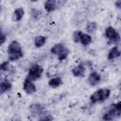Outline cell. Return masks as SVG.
Listing matches in <instances>:
<instances>
[{"label": "cell", "mask_w": 121, "mask_h": 121, "mask_svg": "<svg viewBox=\"0 0 121 121\" xmlns=\"http://www.w3.org/2000/svg\"><path fill=\"white\" fill-rule=\"evenodd\" d=\"M23 57H24V51L18 52V53H13V54H9L8 55V60L11 62V61H16V60L22 59Z\"/></svg>", "instance_id": "cell-19"}, {"label": "cell", "mask_w": 121, "mask_h": 121, "mask_svg": "<svg viewBox=\"0 0 121 121\" xmlns=\"http://www.w3.org/2000/svg\"><path fill=\"white\" fill-rule=\"evenodd\" d=\"M38 119L39 120H52L53 116H51L49 113H43L42 115L38 116Z\"/></svg>", "instance_id": "cell-24"}, {"label": "cell", "mask_w": 121, "mask_h": 121, "mask_svg": "<svg viewBox=\"0 0 121 121\" xmlns=\"http://www.w3.org/2000/svg\"><path fill=\"white\" fill-rule=\"evenodd\" d=\"M61 84H62V78L60 77H54V78H50L48 81V86L52 89H56V88L60 87Z\"/></svg>", "instance_id": "cell-15"}, {"label": "cell", "mask_w": 121, "mask_h": 121, "mask_svg": "<svg viewBox=\"0 0 121 121\" xmlns=\"http://www.w3.org/2000/svg\"><path fill=\"white\" fill-rule=\"evenodd\" d=\"M0 66H1L2 71H9V67H10V61L8 60L0 63Z\"/></svg>", "instance_id": "cell-23"}, {"label": "cell", "mask_w": 121, "mask_h": 121, "mask_svg": "<svg viewBox=\"0 0 121 121\" xmlns=\"http://www.w3.org/2000/svg\"><path fill=\"white\" fill-rule=\"evenodd\" d=\"M46 40H47V38L45 36H43V35H38V36H36L34 38V45H35V47H37V48L43 47L45 44Z\"/></svg>", "instance_id": "cell-16"}, {"label": "cell", "mask_w": 121, "mask_h": 121, "mask_svg": "<svg viewBox=\"0 0 121 121\" xmlns=\"http://www.w3.org/2000/svg\"><path fill=\"white\" fill-rule=\"evenodd\" d=\"M83 31L81 30H76L73 32V35H72V39H73V42L76 43H79V38H80V35Z\"/></svg>", "instance_id": "cell-21"}, {"label": "cell", "mask_w": 121, "mask_h": 121, "mask_svg": "<svg viewBox=\"0 0 121 121\" xmlns=\"http://www.w3.org/2000/svg\"><path fill=\"white\" fill-rule=\"evenodd\" d=\"M30 1H31V2H33V3H34V2H38V1H39V0H30Z\"/></svg>", "instance_id": "cell-28"}, {"label": "cell", "mask_w": 121, "mask_h": 121, "mask_svg": "<svg viewBox=\"0 0 121 121\" xmlns=\"http://www.w3.org/2000/svg\"><path fill=\"white\" fill-rule=\"evenodd\" d=\"M0 13H1V1H0Z\"/></svg>", "instance_id": "cell-29"}, {"label": "cell", "mask_w": 121, "mask_h": 121, "mask_svg": "<svg viewBox=\"0 0 121 121\" xmlns=\"http://www.w3.org/2000/svg\"><path fill=\"white\" fill-rule=\"evenodd\" d=\"M120 50H119V47L118 45H113L108 52V55H107V59L109 60H113L117 58H119L120 56Z\"/></svg>", "instance_id": "cell-10"}, {"label": "cell", "mask_w": 121, "mask_h": 121, "mask_svg": "<svg viewBox=\"0 0 121 121\" xmlns=\"http://www.w3.org/2000/svg\"><path fill=\"white\" fill-rule=\"evenodd\" d=\"M110 95H111V90L109 88H100L95 92H94L90 95L89 99L92 104H96L106 101L110 97Z\"/></svg>", "instance_id": "cell-1"}, {"label": "cell", "mask_w": 121, "mask_h": 121, "mask_svg": "<svg viewBox=\"0 0 121 121\" xmlns=\"http://www.w3.org/2000/svg\"><path fill=\"white\" fill-rule=\"evenodd\" d=\"M23 90L27 95H33L37 91V88H36V85H35L34 81L26 78L24 82H23Z\"/></svg>", "instance_id": "cell-5"}, {"label": "cell", "mask_w": 121, "mask_h": 121, "mask_svg": "<svg viewBox=\"0 0 121 121\" xmlns=\"http://www.w3.org/2000/svg\"><path fill=\"white\" fill-rule=\"evenodd\" d=\"M6 41H7V34L0 30V46L2 44H4L6 43Z\"/></svg>", "instance_id": "cell-25"}, {"label": "cell", "mask_w": 121, "mask_h": 121, "mask_svg": "<svg viewBox=\"0 0 121 121\" xmlns=\"http://www.w3.org/2000/svg\"><path fill=\"white\" fill-rule=\"evenodd\" d=\"M97 29V23L95 21H91L88 22L86 26H85V31L88 34H92L94 32H95V30Z\"/></svg>", "instance_id": "cell-17"}, {"label": "cell", "mask_w": 121, "mask_h": 121, "mask_svg": "<svg viewBox=\"0 0 121 121\" xmlns=\"http://www.w3.org/2000/svg\"><path fill=\"white\" fill-rule=\"evenodd\" d=\"M65 47V45L62 43H55L51 48H50V53L52 55H58L63 48Z\"/></svg>", "instance_id": "cell-18"}, {"label": "cell", "mask_w": 121, "mask_h": 121, "mask_svg": "<svg viewBox=\"0 0 121 121\" xmlns=\"http://www.w3.org/2000/svg\"><path fill=\"white\" fill-rule=\"evenodd\" d=\"M25 15V9L24 8H17L16 9H14L13 13H12V20L14 22H20Z\"/></svg>", "instance_id": "cell-11"}, {"label": "cell", "mask_w": 121, "mask_h": 121, "mask_svg": "<svg viewBox=\"0 0 121 121\" xmlns=\"http://www.w3.org/2000/svg\"><path fill=\"white\" fill-rule=\"evenodd\" d=\"M106 112L110 113V114L113 117V119L120 117V116H121V102H117V103L111 104Z\"/></svg>", "instance_id": "cell-4"}, {"label": "cell", "mask_w": 121, "mask_h": 121, "mask_svg": "<svg viewBox=\"0 0 121 121\" xmlns=\"http://www.w3.org/2000/svg\"><path fill=\"white\" fill-rule=\"evenodd\" d=\"M102 119H103V120H106V121H110V120H112V119H113V117H112L110 113L105 112V113L102 115Z\"/></svg>", "instance_id": "cell-26"}, {"label": "cell", "mask_w": 121, "mask_h": 121, "mask_svg": "<svg viewBox=\"0 0 121 121\" xmlns=\"http://www.w3.org/2000/svg\"><path fill=\"white\" fill-rule=\"evenodd\" d=\"M92 41H93V39H92L91 34H88L86 32L81 33L80 38H79V43H81L83 46H88L92 43Z\"/></svg>", "instance_id": "cell-14"}, {"label": "cell", "mask_w": 121, "mask_h": 121, "mask_svg": "<svg viewBox=\"0 0 121 121\" xmlns=\"http://www.w3.org/2000/svg\"><path fill=\"white\" fill-rule=\"evenodd\" d=\"M29 112L33 115L40 116L43 113H45V107L41 103H33L29 105Z\"/></svg>", "instance_id": "cell-6"}, {"label": "cell", "mask_w": 121, "mask_h": 121, "mask_svg": "<svg viewBox=\"0 0 121 121\" xmlns=\"http://www.w3.org/2000/svg\"><path fill=\"white\" fill-rule=\"evenodd\" d=\"M101 81V76L99 73L95 72V71H93L89 74L88 78H87V82L90 86L94 87V86H96L98 83H100Z\"/></svg>", "instance_id": "cell-7"}, {"label": "cell", "mask_w": 121, "mask_h": 121, "mask_svg": "<svg viewBox=\"0 0 121 121\" xmlns=\"http://www.w3.org/2000/svg\"><path fill=\"white\" fill-rule=\"evenodd\" d=\"M86 72V66L83 62L78 63L72 69V74L76 78H83Z\"/></svg>", "instance_id": "cell-8"}, {"label": "cell", "mask_w": 121, "mask_h": 121, "mask_svg": "<svg viewBox=\"0 0 121 121\" xmlns=\"http://www.w3.org/2000/svg\"><path fill=\"white\" fill-rule=\"evenodd\" d=\"M11 88H12V84L9 80H7V79L1 80L0 81V95L10 91Z\"/></svg>", "instance_id": "cell-12"}, {"label": "cell", "mask_w": 121, "mask_h": 121, "mask_svg": "<svg viewBox=\"0 0 121 121\" xmlns=\"http://www.w3.org/2000/svg\"><path fill=\"white\" fill-rule=\"evenodd\" d=\"M23 51V48H22V45L21 43L16 41V40H13L8 46V55L9 54H13V53H18V52H22Z\"/></svg>", "instance_id": "cell-9"}, {"label": "cell", "mask_w": 121, "mask_h": 121, "mask_svg": "<svg viewBox=\"0 0 121 121\" xmlns=\"http://www.w3.org/2000/svg\"><path fill=\"white\" fill-rule=\"evenodd\" d=\"M43 73V68L42 65L38 64V63H35V64H32L28 71H27V75H26V78L32 81H35L39 78H41L42 75Z\"/></svg>", "instance_id": "cell-3"}, {"label": "cell", "mask_w": 121, "mask_h": 121, "mask_svg": "<svg viewBox=\"0 0 121 121\" xmlns=\"http://www.w3.org/2000/svg\"><path fill=\"white\" fill-rule=\"evenodd\" d=\"M114 5H115L116 9H121V0H116L115 3H114Z\"/></svg>", "instance_id": "cell-27"}, {"label": "cell", "mask_w": 121, "mask_h": 121, "mask_svg": "<svg viewBox=\"0 0 121 121\" xmlns=\"http://www.w3.org/2000/svg\"><path fill=\"white\" fill-rule=\"evenodd\" d=\"M104 35L110 43L117 45L120 42V34L113 26H107L104 30Z\"/></svg>", "instance_id": "cell-2"}, {"label": "cell", "mask_w": 121, "mask_h": 121, "mask_svg": "<svg viewBox=\"0 0 121 121\" xmlns=\"http://www.w3.org/2000/svg\"><path fill=\"white\" fill-rule=\"evenodd\" d=\"M1 71H2V69H1V66H0V72H1Z\"/></svg>", "instance_id": "cell-30"}, {"label": "cell", "mask_w": 121, "mask_h": 121, "mask_svg": "<svg viewBox=\"0 0 121 121\" xmlns=\"http://www.w3.org/2000/svg\"><path fill=\"white\" fill-rule=\"evenodd\" d=\"M30 15H31V17H32L34 20H38V19L41 17V15H42V12H41V10H39V9H31Z\"/></svg>", "instance_id": "cell-22"}, {"label": "cell", "mask_w": 121, "mask_h": 121, "mask_svg": "<svg viewBox=\"0 0 121 121\" xmlns=\"http://www.w3.org/2000/svg\"><path fill=\"white\" fill-rule=\"evenodd\" d=\"M57 5H58L57 0H46L43 4V8H44L45 11L50 13V12H53L56 9Z\"/></svg>", "instance_id": "cell-13"}, {"label": "cell", "mask_w": 121, "mask_h": 121, "mask_svg": "<svg viewBox=\"0 0 121 121\" xmlns=\"http://www.w3.org/2000/svg\"><path fill=\"white\" fill-rule=\"evenodd\" d=\"M69 53H70V51H69V49L67 48V47H64L58 55H57V57H58V60H66L67 58H68V56H69Z\"/></svg>", "instance_id": "cell-20"}]
</instances>
